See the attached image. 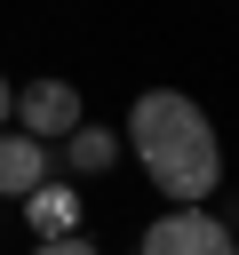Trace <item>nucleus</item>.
<instances>
[{
    "instance_id": "f257e3e1",
    "label": "nucleus",
    "mask_w": 239,
    "mask_h": 255,
    "mask_svg": "<svg viewBox=\"0 0 239 255\" xmlns=\"http://www.w3.org/2000/svg\"><path fill=\"white\" fill-rule=\"evenodd\" d=\"M120 143L167 207H207L223 191V135L207 120V104L183 88H143L120 120Z\"/></svg>"
},
{
    "instance_id": "f03ea898",
    "label": "nucleus",
    "mask_w": 239,
    "mask_h": 255,
    "mask_svg": "<svg viewBox=\"0 0 239 255\" xmlns=\"http://www.w3.org/2000/svg\"><path fill=\"white\" fill-rule=\"evenodd\" d=\"M80 120H88V96H80L72 80H56V72L24 80V88H16V104H8V128H24V135H32V143H48V151H56Z\"/></svg>"
},
{
    "instance_id": "7ed1b4c3",
    "label": "nucleus",
    "mask_w": 239,
    "mask_h": 255,
    "mask_svg": "<svg viewBox=\"0 0 239 255\" xmlns=\"http://www.w3.org/2000/svg\"><path fill=\"white\" fill-rule=\"evenodd\" d=\"M135 255H239V231L215 207H159L135 239Z\"/></svg>"
},
{
    "instance_id": "20e7f679",
    "label": "nucleus",
    "mask_w": 239,
    "mask_h": 255,
    "mask_svg": "<svg viewBox=\"0 0 239 255\" xmlns=\"http://www.w3.org/2000/svg\"><path fill=\"white\" fill-rule=\"evenodd\" d=\"M56 159H64V175H72V183H104V175H120L127 143H120V128H104V120H80V128L56 143Z\"/></svg>"
},
{
    "instance_id": "39448f33",
    "label": "nucleus",
    "mask_w": 239,
    "mask_h": 255,
    "mask_svg": "<svg viewBox=\"0 0 239 255\" xmlns=\"http://www.w3.org/2000/svg\"><path fill=\"white\" fill-rule=\"evenodd\" d=\"M16 207H24L32 239H64V231H88V191H80L72 175H48V183H40V191H24Z\"/></svg>"
},
{
    "instance_id": "423d86ee",
    "label": "nucleus",
    "mask_w": 239,
    "mask_h": 255,
    "mask_svg": "<svg viewBox=\"0 0 239 255\" xmlns=\"http://www.w3.org/2000/svg\"><path fill=\"white\" fill-rule=\"evenodd\" d=\"M48 183V143H32L24 128H0V199H24Z\"/></svg>"
},
{
    "instance_id": "0eeeda50",
    "label": "nucleus",
    "mask_w": 239,
    "mask_h": 255,
    "mask_svg": "<svg viewBox=\"0 0 239 255\" xmlns=\"http://www.w3.org/2000/svg\"><path fill=\"white\" fill-rule=\"evenodd\" d=\"M32 255H104L88 231H64V239H32Z\"/></svg>"
},
{
    "instance_id": "6e6552de",
    "label": "nucleus",
    "mask_w": 239,
    "mask_h": 255,
    "mask_svg": "<svg viewBox=\"0 0 239 255\" xmlns=\"http://www.w3.org/2000/svg\"><path fill=\"white\" fill-rule=\"evenodd\" d=\"M8 104H16V80L0 72V128H8Z\"/></svg>"
}]
</instances>
